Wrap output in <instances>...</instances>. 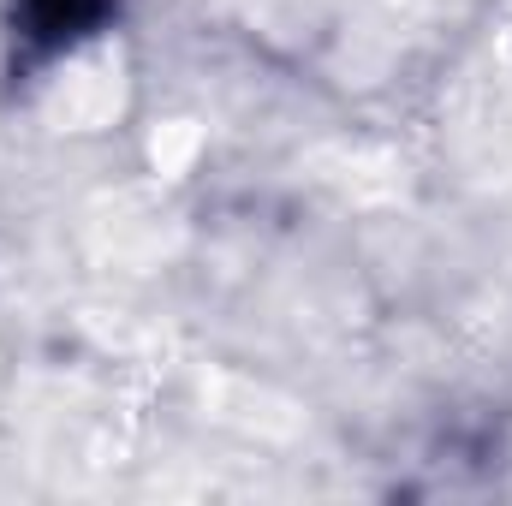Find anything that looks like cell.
<instances>
[{
	"mask_svg": "<svg viewBox=\"0 0 512 506\" xmlns=\"http://www.w3.org/2000/svg\"><path fill=\"white\" fill-rule=\"evenodd\" d=\"M114 12L120 0H6V30L24 60H54L96 36Z\"/></svg>",
	"mask_w": 512,
	"mask_h": 506,
	"instance_id": "1",
	"label": "cell"
}]
</instances>
